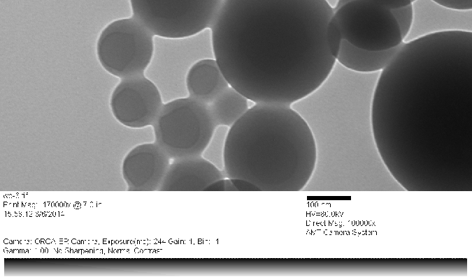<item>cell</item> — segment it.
Returning a JSON list of instances; mask_svg holds the SVG:
<instances>
[{
  "instance_id": "obj_5",
  "label": "cell",
  "mask_w": 472,
  "mask_h": 279,
  "mask_svg": "<svg viewBox=\"0 0 472 279\" xmlns=\"http://www.w3.org/2000/svg\"><path fill=\"white\" fill-rule=\"evenodd\" d=\"M153 37L132 16L115 20L99 36L98 60L106 72L120 79L144 75L153 56Z\"/></svg>"
},
{
  "instance_id": "obj_14",
  "label": "cell",
  "mask_w": 472,
  "mask_h": 279,
  "mask_svg": "<svg viewBox=\"0 0 472 279\" xmlns=\"http://www.w3.org/2000/svg\"><path fill=\"white\" fill-rule=\"evenodd\" d=\"M343 40L339 24L333 15L326 27L325 40L329 53L336 59L339 53Z\"/></svg>"
},
{
  "instance_id": "obj_20",
  "label": "cell",
  "mask_w": 472,
  "mask_h": 279,
  "mask_svg": "<svg viewBox=\"0 0 472 279\" xmlns=\"http://www.w3.org/2000/svg\"><path fill=\"white\" fill-rule=\"evenodd\" d=\"M416 1H417V0H410V1L411 3L415 2Z\"/></svg>"
},
{
  "instance_id": "obj_16",
  "label": "cell",
  "mask_w": 472,
  "mask_h": 279,
  "mask_svg": "<svg viewBox=\"0 0 472 279\" xmlns=\"http://www.w3.org/2000/svg\"><path fill=\"white\" fill-rule=\"evenodd\" d=\"M206 190H258L248 181L237 178H222L209 186Z\"/></svg>"
},
{
  "instance_id": "obj_18",
  "label": "cell",
  "mask_w": 472,
  "mask_h": 279,
  "mask_svg": "<svg viewBox=\"0 0 472 279\" xmlns=\"http://www.w3.org/2000/svg\"><path fill=\"white\" fill-rule=\"evenodd\" d=\"M388 10H392L410 4V0H368Z\"/></svg>"
},
{
  "instance_id": "obj_4",
  "label": "cell",
  "mask_w": 472,
  "mask_h": 279,
  "mask_svg": "<svg viewBox=\"0 0 472 279\" xmlns=\"http://www.w3.org/2000/svg\"><path fill=\"white\" fill-rule=\"evenodd\" d=\"M224 0H129L134 17L154 36L178 39L211 29Z\"/></svg>"
},
{
  "instance_id": "obj_15",
  "label": "cell",
  "mask_w": 472,
  "mask_h": 279,
  "mask_svg": "<svg viewBox=\"0 0 472 279\" xmlns=\"http://www.w3.org/2000/svg\"><path fill=\"white\" fill-rule=\"evenodd\" d=\"M394 16L396 22L400 30L402 38L403 40L410 33L414 19V11L413 4L390 10Z\"/></svg>"
},
{
  "instance_id": "obj_3",
  "label": "cell",
  "mask_w": 472,
  "mask_h": 279,
  "mask_svg": "<svg viewBox=\"0 0 472 279\" xmlns=\"http://www.w3.org/2000/svg\"><path fill=\"white\" fill-rule=\"evenodd\" d=\"M152 126L155 142L171 160L202 156L218 128L208 105L189 96L163 104Z\"/></svg>"
},
{
  "instance_id": "obj_19",
  "label": "cell",
  "mask_w": 472,
  "mask_h": 279,
  "mask_svg": "<svg viewBox=\"0 0 472 279\" xmlns=\"http://www.w3.org/2000/svg\"><path fill=\"white\" fill-rule=\"evenodd\" d=\"M357 0H338L335 6L333 7L334 12L344 5Z\"/></svg>"
},
{
  "instance_id": "obj_7",
  "label": "cell",
  "mask_w": 472,
  "mask_h": 279,
  "mask_svg": "<svg viewBox=\"0 0 472 279\" xmlns=\"http://www.w3.org/2000/svg\"><path fill=\"white\" fill-rule=\"evenodd\" d=\"M162 105L159 90L144 75L121 79L110 99L114 117L132 128L153 125Z\"/></svg>"
},
{
  "instance_id": "obj_8",
  "label": "cell",
  "mask_w": 472,
  "mask_h": 279,
  "mask_svg": "<svg viewBox=\"0 0 472 279\" xmlns=\"http://www.w3.org/2000/svg\"><path fill=\"white\" fill-rule=\"evenodd\" d=\"M171 159L155 142L136 146L125 157L122 173L132 190H159Z\"/></svg>"
},
{
  "instance_id": "obj_12",
  "label": "cell",
  "mask_w": 472,
  "mask_h": 279,
  "mask_svg": "<svg viewBox=\"0 0 472 279\" xmlns=\"http://www.w3.org/2000/svg\"><path fill=\"white\" fill-rule=\"evenodd\" d=\"M401 45L387 50L370 51L355 47L343 40L336 62L357 73H380L389 63Z\"/></svg>"
},
{
  "instance_id": "obj_2",
  "label": "cell",
  "mask_w": 472,
  "mask_h": 279,
  "mask_svg": "<svg viewBox=\"0 0 472 279\" xmlns=\"http://www.w3.org/2000/svg\"><path fill=\"white\" fill-rule=\"evenodd\" d=\"M316 160L313 133L291 105L255 103L226 134V177L248 181L258 190H303Z\"/></svg>"
},
{
  "instance_id": "obj_11",
  "label": "cell",
  "mask_w": 472,
  "mask_h": 279,
  "mask_svg": "<svg viewBox=\"0 0 472 279\" xmlns=\"http://www.w3.org/2000/svg\"><path fill=\"white\" fill-rule=\"evenodd\" d=\"M185 84L189 96L204 104H210L229 84L215 59H203L188 70Z\"/></svg>"
},
{
  "instance_id": "obj_6",
  "label": "cell",
  "mask_w": 472,
  "mask_h": 279,
  "mask_svg": "<svg viewBox=\"0 0 472 279\" xmlns=\"http://www.w3.org/2000/svg\"><path fill=\"white\" fill-rule=\"evenodd\" d=\"M343 40L370 51H382L400 46V30L390 10L368 0H357L334 12Z\"/></svg>"
},
{
  "instance_id": "obj_1",
  "label": "cell",
  "mask_w": 472,
  "mask_h": 279,
  "mask_svg": "<svg viewBox=\"0 0 472 279\" xmlns=\"http://www.w3.org/2000/svg\"><path fill=\"white\" fill-rule=\"evenodd\" d=\"M333 15L327 0H224L210 29L215 59L249 100L292 106L334 70L325 40Z\"/></svg>"
},
{
  "instance_id": "obj_17",
  "label": "cell",
  "mask_w": 472,
  "mask_h": 279,
  "mask_svg": "<svg viewBox=\"0 0 472 279\" xmlns=\"http://www.w3.org/2000/svg\"><path fill=\"white\" fill-rule=\"evenodd\" d=\"M434 3L453 10H470L472 9V0H431Z\"/></svg>"
},
{
  "instance_id": "obj_13",
  "label": "cell",
  "mask_w": 472,
  "mask_h": 279,
  "mask_svg": "<svg viewBox=\"0 0 472 279\" xmlns=\"http://www.w3.org/2000/svg\"><path fill=\"white\" fill-rule=\"evenodd\" d=\"M208 105L217 127L229 128L249 109L248 99L231 86Z\"/></svg>"
},
{
  "instance_id": "obj_10",
  "label": "cell",
  "mask_w": 472,
  "mask_h": 279,
  "mask_svg": "<svg viewBox=\"0 0 472 279\" xmlns=\"http://www.w3.org/2000/svg\"><path fill=\"white\" fill-rule=\"evenodd\" d=\"M432 14L414 11L413 23L404 42L427 35L452 31L472 32L471 10H457L443 6Z\"/></svg>"
},
{
  "instance_id": "obj_9",
  "label": "cell",
  "mask_w": 472,
  "mask_h": 279,
  "mask_svg": "<svg viewBox=\"0 0 472 279\" xmlns=\"http://www.w3.org/2000/svg\"><path fill=\"white\" fill-rule=\"evenodd\" d=\"M226 177L220 169L202 156L171 160L159 188L163 191H199Z\"/></svg>"
}]
</instances>
